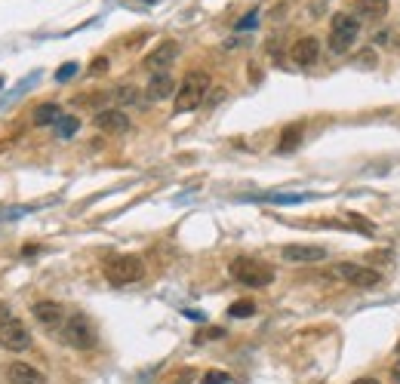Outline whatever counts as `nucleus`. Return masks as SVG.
<instances>
[{
    "mask_svg": "<svg viewBox=\"0 0 400 384\" xmlns=\"http://www.w3.org/2000/svg\"><path fill=\"white\" fill-rule=\"evenodd\" d=\"M228 270H231V277H234L240 286L262 289V286H268V283H274V268L265 265V261H259V258L240 256V258L231 261Z\"/></svg>",
    "mask_w": 400,
    "mask_h": 384,
    "instance_id": "obj_1",
    "label": "nucleus"
},
{
    "mask_svg": "<svg viewBox=\"0 0 400 384\" xmlns=\"http://www.w3.org/2000/svg\"><path fill=\"white\" fill-rule=\"evenodd\" d=\"M256 25H259V13L253 9V13H247V18L237 22V31H247V28H256Z\"/></svg>",
    "mask_w": 400,
    "mask_h": 384,
    "instance_id": "obj_23",
    "label": "nucleus"
},
{
    "mask_svg": "<svg viewBox=\"0 0 400 384\" xmlns=\"http://www.w3.org/2000/svg\"><path fill=\"white\" fill-rule=\"evenodd\" d=\"M74 74H77V62H68V65H65V68H59V71H55V80H59V83H65V80H71Z\"/></svg>",
    "mask_w": 400,
    "mask_h": 384,
    "instance_id": "obj_21",
    "label": "nucleus"
},
{
    "mask_svg": "<svg viewBox=\"0 0 400 384\" xmlns=\"http://www.w3.org/2000/svg\"><path fill=\"white\" fill-rule=\"evenodd\" d=\"M9 320V311H6V305H0V323Z\"/></svg>",
    "mask_w": 400,
    "mask_h": 384,
    "instance_id": "obj_26",
    "label": "nucleus"
},
{
    "mask_svg": "<svg viewBox=\"0 0 400 384\" xmlns=\"http://www.w3.org/2000/svg\"><path fill=\"white\" fill-rule=\"evenodd\" d=\"M175 92V83L170 74H154L151 83H148V99L151 102H163V99H170Z\"/></svg>",
    "mask_w": 400,
    "mask_h": 384,
    "instance_id": "obj_14",
    "label": "nucleus"
},
{
    "mask_svg": "<svg viewBox=\"0 0 400 384\" xmlns=\"http://www.w3.org/2000/svg\"><path fill=\"white\" fill-rule=\"evenodd\" d=\"M203 384H231V375L228 372H207V375H203Z\"/></svg>",
    "mask_w": 400,
    "mask_h": 384,
    "instance_id": "obj_22",
    "label": "nucleus"
},
{
    "mask_svg": "<svg viewBox=\"0 0 400 384\" xmlns=\"http://www.w3.org/2000/svg\"><path fill=\"white\" fill-rule=\"evenodd\" d=\"M355 9L364 18H382L388 13V0H355Z\"/></svg>",
    "mask_w": 400,
    "mask_h": 384,
    "instance_id": "obj_16",
    "label": "nucleus"
},
{
    "mask_svg": "<svg viewBox=\"0 0 400 384\" xmlns=\"http://www.w3.org/2000/svg\"><path fill=\"white\" fill-rule=\"evenodd\" d=\"M357 34H360V22L355 16H348V13H339L336 18H333V25H330V50L333 53H348L351 46H355L357 40Z\"/></svg>",
    "mask_w": 400,
    "mask_h": 384,
    "instance_id": "obj_5",
    "label": "nucleus"
},
{
    "mask_svg": "<svg viewBox=\"0 0 400 384\" xmlns=\"http://www.w3.org/2000/svg\"><path fill=\"white\" fill-rule=\"evenodd\" d=\"M96 126L108 136H124L129 129V117L120 108H102L96 111Z\"/></svg>",
    "mask_w": 400,
    "mask_h": 384,
    "instance_id": "obj_8",
    "label": "nucleus"
},
{
    "mask_svg": "<svg viewBox=\"0 0 400 384\" xmlns=\"http://www.w3.org/2000/svg\"><path fill=\"white\" fill-rule=\"evenodd\" d=\"M397 353H400V341H397Z\"/></svg>",
    "mask_w": 400,
    "mask_h": 384,
    "instance_id": "obj_29",
    "label": "nucleus"
},
{
    "mask_svg": "<svg viewBox=\"0 0 400 384\" xmlns=\"http://www.w3.org/2000/svg\"><path fill=\"white\" fill-rule=\"evenodd\" d=\"M62 117V108L55 102H43V105L34 108V126H50V124H59Z\"/></svg>",
    "mask_w": 400,
    "mask_h": 384,
    "instance_id": "obj_15",
    "label": "nucleus"
},
{
    "mask_svg": "<svg viewBox=\"0 0 400 384\" xmlns=\"http://www.w3.org/2000/svg\"><path fill=\"white\" fill-rule=\"evenodd\" d=\"M302 142V124H293V126H286L283 129V136H281V145H277V151L286 154V151H296Z\"/></svg>",
    "mask_w": 400,
    "mask_h": 384,
    "instance_id": "obj_17",
    "label": "nucleus"
},
{
    "mask_svg": "<svg viewBox=\"0 0 400 384\" xmlns=\"http://www.w3.org/2000/svg\"><path fill=\"white\" fill-rule=\"evenodd\" d=\"M355 384H379L376 378H360V381H355Z\"/></svg>",
    "mask_w": 400,
    "mask_h": 384,
    "instance_id": "obj_28",
    "label": "nucleus"
},
{
    "mask_svg": "<svg viewBox=\"0 0 400 384\" xmlns=\"http://www.w3.org/2000/svg\"><path fill=\"white\" fill-rule=\"evenodd\" d=\"M0 87H4V77H0Z\"/></svg>",
    "mask_w": 400,
    "mask_h": 384,
    "instance_id": "obj_30",
    "label": "nucleus"
},
{
    "mask_svg": "<svg viewBox=\"0 0 400 384\" xmlns=\"http://www.w3.org/2000/svg\"><path fill=\"white\" fill-rule=\"evenodd\" d=\"M31 314H34V320L43 326V329H55L59 332V326L65 323V307L59 302H37L31 307Z\"/></svg>",
    "mask_w": 400,
    "mask_h": 384,
    "instance_id": "obj_9",
    "label": "nucleus"
},
{
    "mask_svg": "<svg viewBox=\"0 0 400 384\" xmlns=\"http://www.w3.org/2000/svg\"><path fill=\"white\" fill-rule=\"evenodd\" d=\"M6 381L9 384H46V375L40 369H34L31 363L16 360V363H9L6 366Z\"/></svg>",
    "mask_w": 400,
    "mask_h": 384,
    "instance_id": "obj_11",
    "label": "nucleus"
},
{
    "mask_svg": "<svg viewBox=\"0 0 400 384\" xmlns=\"http://www.w3.org/2000/svg\"><path fill=\"white\" fill-rule=\"evenodd\" d=\"M175 55H179V43H175V40H163L154 53H148L145 68H151V71H163L166 65H173V62H175Z\"/></svg>",
    "mask_w": 400,
    "mask_h": 384,
    "instance_id": "obj_12",
    "label": "nucleus"
},
{
    "mask_svg": "<svg viewBox=\"0 0 400 384\" xmlns=\"http://www.w3.org/2000/svg\"><path fill=\"white\" fill-rule=\"evenodd\" d=\"M391 375H394V381H397V384H400V363H397V366H394V369H391Z\"/></svg>",
    "mask_w": 400,
    "mask_h": 384,
    "instance_id": "obj_27",
    "label": "nucleus"
},
{
    "mask_svg": "<svg viewBox=\"0 0 400 384\" xmlns=\"http://www.w3.org/2000/svg\"><path fill=\"white\" fill-rule=\"evenodd\" d=\"M203 335H207V339H222V335H225V329H219V326H216V329H207Z\"/></svg>",
    "mask_w": 400,
    "mask_h": 384,
    "instance_id": "obj_25",
    "label": "nucleus"
},
{
    "mask_svg": "<svg viewBox=\"0 0 400 384\" xmlns=\"http://www.w3.org/2000/svg\"><path fill=\"white\" fill-rule=\"evenodd\" d=\"M105 71H108V59L105 55H99V59L92 62V74H105Z\"/></svg>",
    "mask_w": 400,
    "mask_h": 384,
    "instance_id": "obj_24",
    "label": "nucleus"
},
{
    "mask_svg": "<svg viewBox=\"0 0 400 384\" xmlns=\"http://www.w3.org/2000/svg\"><path fill=\"white\" fill-rule=\"evenodd\" d=\"M145 277V265L136 256H117L105 261V280L111 286H129Z\"/></svg>",
    "mask_w": 400,
    "mask_h": 384,
    "instance_id": "obj_4",
    "label": "nucleus"
},
{
    "mask_svg": "<svg viewBox=\"0 0 400 384\" xmlns=\"http://www.w3.org/2000/svg\"><path fill=\"white\" fill-rule=\"evenodd\" d=\"M0 348L9 351V353H22L31 348V332H28V326L22 320H4L0 323Z\"/></svg>",
    "mask_w": 400,
    "mask_h": 384,
    "instance_id": "obj_6",
    "label": "nucleus"
},
{
    "mask_svg": "<svg viewBox=\"0 0 400 384\" xmlns=\"http://www.w3.org/2000/svg\"><path fill=\"white\" fill-rule=\"evenodd\" d=\"M207 89H210V74L191 71L182 80V87L175 89V114H188V111L200 108V102L207 99Z\"/></svg>",
    "mask_w": 400,
    "mask_h": 384,
    "instance_id": "obj_3",
    "label": "nucleus"
},
{
    "mask_svg": "<svg viewBox=\"0 0 400 384\" xmlns=\"http://www.w3.org/2000/svg\"><path fill=\"white\" fill-rule=\"evenodd\" d=\"M336 277L345 280L348 286H360V289H373L382 283V274L373 268H364L357 265V261H342V265H336Z\"/></svg>",
    "mask_w": 400,
    "mask_h": 384,
    "instance_id": "obj_7",
    "label": "nucleus"
},
{
    "mask_svg": "<svg viewBox=\"0 0 400 384\" xmlns=\"http://www.w3.org/2000/svg\"><path fill=\"white\" fill-rule=\"evenodd\" d=\"M283 261H293V265H314V261H323L327 258V249L323 246H299V243H293V246H283Z\"/></svg>",
    "mask_w": 400,
    "mask_h": 384,
    "instance_id": "obj_10",
    "label": "nucleus"
},
{
    "mask_svg": "<svg viewBox=\"0 0 400 384\" xmlns=\"http://www.w3.org/2000/svg\"><path fill=\"white\" fill-rule=\"evenodd\" d=\"M290 55H293L296 65H302V68H311V65L318 62V55H320L318 37H302V40H296V46H293Z\"/></svg>",
    "mask_w": 400,
    "mask_h": 384,
    "instance_id": "obj_13",
    "label": "nucleus"
},
{
    "mask_svg": "<svg viewBox=\"0 0 400 384\" xmlns=\"http://www.w3.org/2000/svg\"><path fill=\"white\" fill-rule=\"evenodd\" d=\"M111 99H114L117 105H133V102H139V92H136V87H117L111 92Z\"/></svg>",
    "mask_w": 400,
    "mask_h": 384,
    "instance_id": "obj_19",
    "label": "nucleus"
},
{
    "mask_svg": "<svg viewBox=\"0 0 400 384\" xmlns=\"http://www.w3.org/2000/svg\"><path fill=\"white\" fill-rule=\"evenodd\" d=\"M55 339H59L62 344H68V348H74V351L96 348V329H92V323L83 314L65 317V323L59 326V335H55Z\"/></svg>",
    "mask_w": 400,
    "mask_h": 384,
    "instance_id": "obj_2",
    "label": "nucleus"
},
{
    "mask_svg": "<svg viewBox=\"0 0 400 384\" xmlns=\"http://www.w3.org/2000/svg\"><path fill=\"white\" fill-rule=\"evenodd\" d=\"M228 314L237 317V320H247V317L256 314V302H249V298H244V302H234V305L228 307Z\"/></svg>",
    "mask_w": 400,
    "mask_h": 384,
    "instance_id": "obj_18",
    "label": "nucleus"
},
{
    "mask_svg": "<svg viewBox=\"0 0 400 384\" xmlns=\"http://www.w3.org/2000/svg\"><path fill=\"white\" fill-rule=\"evenodd\" d=\"M77 129H80L77 117H59V138H71Z\"/></svg>",
    "mask_w": 400,
    "mask_h": 384,
    "instance_id": "obj_20",
    "label": "nucleus"
}]
</instances>
